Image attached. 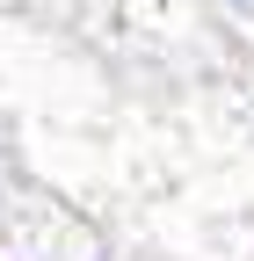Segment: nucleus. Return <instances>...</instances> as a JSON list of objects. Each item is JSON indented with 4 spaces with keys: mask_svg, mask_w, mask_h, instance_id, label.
Returning a JSON list of instances; mask_svg holds the SVG:
<instances>
[{
    "mask_svg": "<svg viewBox=\"0 0 254 261\" xmlns=\"http://www.w3.org/2000/svg\"><path fill=\"white\" fill-rule=\"evenodd\" d=\"M218 8H225V15H233V22L247 29V37H254V0H218Z\"/></svg>",
    "mask_w": 254,
    "mask_h": 261,
    "instance_id": "f257e3e1",
    "label": "nucleus"
}]
</instances>
